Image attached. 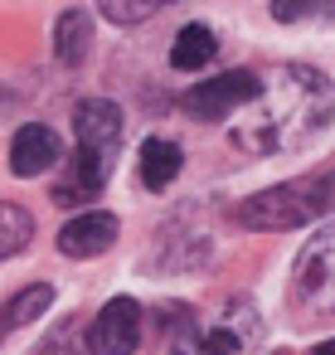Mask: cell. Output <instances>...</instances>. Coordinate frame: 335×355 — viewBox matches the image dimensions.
<instances>
[{"label": "cell", "instance_id": "1", "mask_svg": "<svg viewBox=\"0 0 335 355\" xmlns=\"http://www.w3.org/2000/svg\"><path fill=\"white\" fill-rule=\"evenodd\" d=\"M335 117V88L325 73L306 64H282L262 78L257 98L238 112L233 122V146L253 156H277L296 151L311 137H320Z\"/></svg>", "mask_w": 335, "mask_h": 355}, {"label": "cell", "instance_id": "2", "mask_svg": "<svg viewBox=\"0 0 335 355\" xmlns=\"http://www.w3.org/2000/svg\"><path fill=\"white\" fill-rule=\"evenodd\" d=\"M330 209H335V171L301 175V180H287V185H272V190L243 200L238 224H248V229H296V224H311Z\"/></svg>", "mask_w": 335, "mask_h": 355}, {"label": "cell", "instance_id": "3", "mask_svg": "<svg viewBox=\"0 0 335 355\" xmlns=\"http://www.w3.org/2000/svg\"><path fill=\"white\" fill-rule=\"evenodd\" d=\"M291 311L301 321L335 316V224L306 239L291 268Z\"/></svg>", "mask_w": 335, "mask_h": 355}, {"label": "cell", "instance_id": "4", "mask_svg": "<svg viewBox=\"0 0 335 355\" xmlns=\"http://www.w3.org/2000/svg\"><path fill=\"white\" fill-rule=\"evenodd\" d=\"M257 88H262V78H257V73L233 69V73H219V78L194 83V88L180 98V107H185L190 117H199V122H219V117L243 112V107L257 98Z\"/></svg>", "mask_w": 335, "mask_h": 355}, {"label": "cell", "instance_id": "5", "mask_svg": "<svg viewBox=\"0 0 335 355\" xmlns=\"http://www.w3.org/2000/svg\"><path fill=\"white\" fill-rule=\"evenodd\" d=\"M199 340H204V326H199L194 306H185V302H165L146 321L151 355H199Z\"/></svg>", "mask_w": 335, "mask_h": 355}, {"label": "cell", "instance_id": "6", "mask_svg": "<svg viewBox=\"0 0 335 355\" xmlns=\"http://www.w3.org/2000/svg\"><path fill=\"white\" fill-rule=\"evenodd\" d=\"M141 345V306L132 297H112L98 321L88 326V350L93 355H132Z\"/></svg>", "mask_w": 335, "mask_h": 355}, {"label": "cell", "instance_id": "7", "mask_svg": "<svg viewBox=\"0 0 335 355\" xmlns=\"http://www.w3.org/2000/svg\"><path fill=\"white\" fill-rule=\"evenodd\" d=\"M262 336V321L253 311V302H228L219 311L214 326H204V340H199V355H248Z\"/></svg>", "mask_w": 335, "mask_h": 355}, {"label": "cell", "instance_id": "8", "mask_svg": "<svg viewBox=\"0 0 335 355\" xmlns=\"http://www.w3.org/2000/svg\"><path fill=\"white\" fill-rule=\"evenodd\" d=\"M73 132H78V151H88V156H98V161L112 166V156L122 146V112H117V103H102V98L78 103Z\"/></svg>", "mask_w": 335, "mask_h": 355}, {"label": "cell", "instance_id": "9", "mask_svg": "<svg viewBox=\"0 0 335 355\" xmlns=\"http://www.w3.org/2000/svg\"><path fill=\"white\" fill-rule=\"evenodd\" d=\"M59 156H64V141L44 122H25L15 132V141H10V171L15 175H44Z\"/></svg>", "mask_w": 335, "mask_h": 355}, {"label": "cell", "instance_id": "10", "mask_svg": "<svg viewBox=\"0 0 335 355\" xmlns=\"http://www.w3.org/2000/svg\"><path fill=\"white\" fill-rule=\"evenodd\" d=\"M112 243H117V214H102V209H88L59 229V253L69 258H98Z\"/></svg>", "mask_w": 335, "mask_h": 355}, {"label": "cell", "instance_id": "11", "mask_svg": "<svg viewBox=\"0 0 335 355\" xmlns=\"http://www.w3.org/2000/svg\"><path fill=\"white\" fill-rule=\"evenodd\" d=\"M54 54H59L69 69L93 54V20H88L83 10H64V15H59V25H54Z\"/></svg>", "mask_w": 335, "mask_h": 355}, {"label": "cell", "instance_id": "12", "mask_svg": "<svg viewBox=\"0 0 335 355\" xmlns=\"http://www.w3.org/2000/svg\"><path fill=\"white\" fill-rule=\"evenodd\" d=\"M214 54H219V40H214L209 25H185V30L175 35V44H170V64H175L180 73H199Z\"/></svg>", "mask_w": 335, "mask_h": 355}, {"label": "cell", "instance_id": "13", "mask_svg": "<svg viewBox=\"0 0 335 355\" xmlns=\"http://www.w3.org/2000/svg\"><path fill=\"white\" fill-rule=\"evenodd\" d=\"M175 175H180V146L165 141V137L141 141V185L146 190H165Z\"/></svg>", "mask_w": 335, "mask_h": 355}, {"label": "cell", "instance_id": "14", "mask_svg": "<svg viewBox=\"0 0 335 355\" xmlns=\"http://www.w3.org/2000/svg\"><path fill=\"white\" fill-rule=\"evenodd\" d=\"M30 229H35V219H30L20 205H6V200H0V258L20 253V248L30 243Z\"/></svg>", "mask_w": 335, "mask_h": 355}, {"label": "cell", "instance_id": "15", "mask_svg": "<svg viewBox=\"0 0 335 355\" xmlns=\"http://www.w3.org/2000/svg\"><path fill=\"white\" fill-rule=\"evenodd\" d=\"M49 302H54V292H49V287L39 282V287L20 292V297H15V302H10L6 311H10V321H15V326H25V321H35L39 311H49Z\"/></svg>", "mask_w": 335, "mask_h": 355}, {"label": "cell", "instance_id": "16", "mask_svg": "<svg viewBox=\"0 0 335 355\" xmlns=\"http://www.w3.org/2000/svg\"><path fill=\"white\" fill-rule=\"evenodd\" d=\"M156 15V6H102V20H117V25H136V20H151Z\"/></svg>", "mask_w": 335, "mask_h": 355}, {"label": "cell", "instance_id": "17", "mask_svg": "<svg viewBox=\"0 0 335 355\" xmlns=\"http://www.w3.org/2000/svg\"><path fill=\"white\" fill-rule=\"evenodd\" d=\"M6 331H15V321H10V311H0V340H6Z\"/></svg>", "mask_w": 335, "mask_h": 355}, {"label": "cell", "instance_id": "18", "mask_svg": "<svg viewBox=\"0 0 335 355\" xmlns=\"http://www.w3.org/2000/svg\"><path fill=\"white\" fill-rule=\"evenodd\" d=\"M311 355H335V340H325L320 350H311Z\"/></svg>", "mask_w": 335, "mask_h": 355}]
</instances>
